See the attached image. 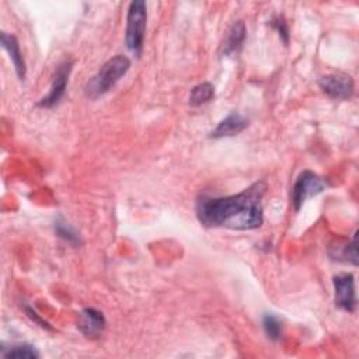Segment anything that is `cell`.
<instances>
[{
    "mask_svg": "<svg viewBox=\"0 0 359 359\" xmlns=\"http://www.w3.org/2000/svg\"><path fill=\"white\" fill-rule=\"evenodd\" d=\"M72 66H73V60H65L56 67V72H55V76H53V80L50 84V90H49L48 95H45L42 100H39L38 107L52 108L59 104V101L65 95V91L67 87Z\"/></svg>",
    "mask_w": 359,
    "mask_h": 359,
    "instance_id": "6",
    "label": "cell"
},
{
    "mask_svg": "<svg viewBox=\"0 0 359 359\" xmlns=\"http://www.w3.org/2000/svg\"><path fill=\"white\" fill-rule=\"evenodd\" d=\"M4 358H17V359H36L39 352L29 344H15L3 351Z\"/></svg>",
    "mask_w": 359,
    "mask_h": 359,
    "instance_id": "14",
    "label": "cell"
},
{
    "mask_svg": "<svg viewBox=\"0 0 359 359\" xmlns=\"http://www.w3.org/2000/svg\"><path fill=\"white\" fill-rule=\"evenodd\" d=\"M262 327L265 334L272 341H279L282 337V323L273 314H265L262 317Z\"/></svg>",
    "mask_w": 359,
    "mask_h": 359,
    "instance_id": "16",
    "label": "cell"
},
{
    "mask_svg": "<svg viewBox=\"0 0 359 359\" xmlns=\"http://www.w3.org/2000/svg\"><path fill=\"white\" fill-rule=\"evenodd\" d=\"M318 86L324 94L332 100H349L353 95L355 84L349 74L346 73H330L318 80Z\"/></svg>",
    "mask_w": 359,
    "mask_h": 359,
    "instance_id": "5",
    "label": "cell"
},
{
    "mask_svg": "<svg viewBox=\"0 0 359 359\" xmlns=\"http://www.w3.org/2000/svg\"><path fill=\"white\" fill-rule=\"evenodd\" d=\"M271 25L278 31L279 38L282 39V42H283L285 45H287V43H289V27H287V22L285 21V18L280 17V15L273 17V18L271 20Z\"/></svg>",
    "mask_w": 359,
    "mask_h": 359,
    "instance_id": "17",
    "label": "cell"
},
{
    "mask_svg": "<svg viewBox=\"0 0 359 359\" xmlns=\"http://www.w3.org/2000/svg\"><path fill=\"white\" fill-rule=\"evenodd\" d=\"M213 97H215V87H213L210 83L203 81V83L196 84V86L191 90V94H189V104H191L192 107H199V105H202V104L209 102Z\"/></svg>",
    "mask_w": 359,
    "mask_h": 359,
    "instance_id": "13",
    "label": "cell"
},
{
    "mask_svg": "<svg viewBox=\"0 0 359 359\" xmlns=\"http://www.w3.org/2000/svg\"><path fill=\"white\" fill-rule=\"evenodd\" d=\"M266 182L257 181L244 191L230 196H206L196 199L198 220L206 227H226L233 230L258 229L264 222L262 198Z\"/></svg>",
    "mask_w": 359,
    "mask_h": 359,
    "instance_id": "1",
    "label": "cell"
},
{
    "mask_svg": "<svg viewBox=\"0 0 359 359\" xmlns=\"http://www.w3.org/2000/svg\"><path fill=\"white\" fill-rule=\"evenodd\" d=\"M334 292L335 306L345 311H355L356 294H355V279L352 273H339L334 276Z\"/></svg>",
    "mask_w": 359,
    "mask_h": 359,
    "instance_id": "7",
    "label": "cell"
},
{
    "mask_svg": "<svg viewBox=\"0 0 359 359\" xmlns=\"http://www.w3.org/2000/svg\"><path fill=\"white\" fill-rule=\"evenodd\" d=\"M77 327L87 338H97L105 328V317L100 310L87 307L80 313Z\"/></svg>",
    "mask_w": 359,
    "mask_h": 359,
    "instance_id": "8",
    "label": "cell"
},
{
    "mask_svg": "<svg viewBox=\"0 0 359 359\" xmlns=\"http://www.w3.org/2000/svg\"><path fill=\"white\" fill-rule=\"evenodd\" d=\"M328 254L334 261L351 262L352 265H358V251H356V236L351 241H335V244L330 245Z\"/></svg>",
    "mask_w": 359,
    "mask_h": 359,
    "instance_id": "12",
    "label": "cell"
},
{
    "mask_svg": "<svg viewBox=\"0 0 359 359\" xmlns=\"http://www.w3.org/2000/svg\"><path fill=\"white\" fill-rule=\"evenodd\" d=\"M245 35H247L245 24L241 20L234 21L229 28V31L226 32V36L220 45V55L231 56L237 53L245 41Z\"/></svg>",
    "mask_w": 359,
    "mask_h": 359,
    "instance_id": "9",
    "label": "cell"
},
{
    "mask_svg": "<svg viewBox=\"0 0 359 359\" xmlns=\"http://www.w3.org/2000/svg\"><path fill=\"white\" fill-rule=\"evenodd\" d=\"M130 59L123 55H116L107 60L100 70L86 83L84 94L90 100H97L108 93L129 70Z\"/></svg>",
    "mask_w": 359,
    "mask_h": 359,
    "instance_id": "2",
    "label": "cell"
},
{
    "mask_svg": "<svg viewBox=\"0 0 359 359\" xmlns=\"http://www.w3.org/2000/svg\"><path fill=\"white\" fill-rule=\"evenodd\" d=\"M0 42H1V46L7 50V53L10 55V59L14 65V69L17 72V76L20 80H24L25 79V74H27V66H25V60H24V56L20 50V45H18V41L14 35L11 34H7V32H1L0 35Z\"/></svg>",
    "mask_w": 359,
    "mask_h": 359,
    "instance_id": "11",
    "label": "cell"
},
{
    "mask_svg": "<svg viewBox=\"0 0 359 359\" xmlns=\"http://www.w3.org/2000/svg\"><path fill=\"white\" fill-rule=\"evenodd\" d=\"M55 233L60 237V238H63L65 241H67L69 244H72V245H74V247H77V245H80L81 244V240H80V236L77 234V231L69 224V223H66L65 220H62V219H57L56 222H55Z\"/></svg>",
    "mask_w": 359,
    "mask_h": 359,
    "instance_id": "15",
    "label": "cell"
},
{
    "mask_svg": "<svg viewBox=\"0 0 359 359\" xmlns=\"http://www.w3.org/2000/svg\"><path fill=\"white\" fill-rule=\"evenodd\" d=\"M248 126V119L238 112L229 114L224 119H222L217 126L210 132V137L219 139L226 136H234L243 132Z\"/></svg>",
    "mask_w": 359,
    "mask_h": 359,
    "instance_id": "10",
    "label": "cell"
},
{
    "mask_svg": "<svg viewBox=\"0 0 359 359\" xmlns=\"http://www.w3.org/2000/svg\"><path fill=\"white\" fill-rule=\"evenodd\" d=\"M147 22V6L143 0H135L129 4L126 14V29H125V43L126 48L135 55L140 56L143 50L144 32Z\"/></svg>",
    "mask_w": 359,
    "mask_h": 359,
    "instance_id": "3",
    "label": "cell"
},
{
    "mask_svg": "<svg viewBox=\"0 0 359 359\" xmlns=\"http://www.w3.org/2000/svg\"><path fill=\"white\" fill-rule=\"evenodd\" d=\"M325 187H327V182L323 177H320V175H317V174H314L313 171H309V170L303 171L297 177V180H296V182L292 188V205H293V208L296 210H299L300 206L307 199L321 194L325 189Z\"/></svg>",
    "mask_w": 359,
    "mask_h": 359,
    "instance_id": "4",
    "label": "cell"
},
{
    "mask_svg": "<svg viewBox=\"0 0 359 359\" xmlns=\"http://www.w3.org/2000/svg\"><path fill=\"white\" fill-rule=\"evenodd\" d=\"M24 310H25L27 316H28L34 323H36L39 327H42V328H45V330H52L50 324H49V323H46L43 318H41V316H39L34 309H31V307L25 306V307H24Z\"/></svg>",
    "mask_w": 359,
    "mask_h": 359,
    "instance_id": "18",
    "label": "cell"
}]
</instances>
